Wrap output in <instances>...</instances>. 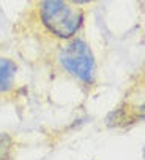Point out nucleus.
<instances>
[{"mask_svg": "<svg viewBox=\"0 0 145 160\" xmlns=\"http://www.w3.org/2000/svg\"><path fill=\"white\" fill-rule=\"evenodd\" d=\"M40 16L52 35L69 40L84 24V13L69 0H40Z\"/></svg>", "mask_w": 145, "mask_h": 160, "instance_id": "1", "label": "nucleus"}, {"mask_svg": "<svg viewBox=\"0 0 145 160\" xmlns=\"http://www.w3.org/2000/svg\"><path fill=\"white\" fill-rule=\"evenodd\" d=\"M58 60L65 70L85 84H91L96 76V63L87 41L72 38L60 49Z\"/></svg>", "mask_w": 145, "mask_h": 160, "instance_id": "2", "label": "nucleus"}, {"mask_svg": "<svg viewBox=\"0 0 145 160\" xmlns=\"http://www.w3.org/2000/svg\"><path fill=\"white\" fill-rule=\"evenodd\" d=\"M17 72V65L7 57H0V94L8 92L13 87V81Z\"/></svg>", "mask_w": 145, "mask_h": 160, "instance_id": "3", "label": "nucleus"}, {"mask_svg": "<svg viewBox=\"0 0 145 160\" xmlns=\"http://www.w3.org/2000/svg\"><path fill=\"white\" fill-rule=\"evenodd\" d=\"M13 138L7 133H0V160H11Z\"/></svg>", "mask_w": 145, "mask_h": 160, "instance_id": "4", "label": "nucleus"}, {"mask_svg": "<svg viewBox=\"0 0 145 160\" xmlns=\"http://www.w3.org/2000/svg\"><path fill=\"white\" fill-rule=\"evenodd\" d=\"M71 3H74V5H85V3H90L93 2V0H69Z\"/></svg>", "mask_w": 145, "mask_h": 160, "instance_id": "5", "label": "nucleus"}]
</instances>
